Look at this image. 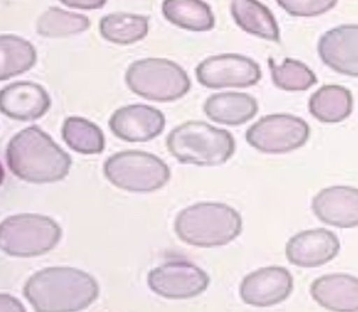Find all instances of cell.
<instances>
[{"label": "cell", "instance_id": "6da1fadb", "mask_svg": "<svg viewBox=\"0 0 358 312\" xmlns=\"http://www.w3.org/2000/svg\"><path fill=\"white\" fill-rule=\"evenodd\" d=\"M99 293L93 276L71 267L45 268L24 287V297L38 312L80 311L96 301Z\"/></svg>", "mask_w": 358, "mask_h": 312}, {"label": "cell", "instance_id": "7a4b0ae2", "mask_svg": "<svg viewBox=\"0 0 358 312\" xmlns=\"http://www.w3.org/2000/svg\"><path fill=\"white\" fill-rule=\"evenodd\" d=\"M10 171L27 183L43 185L63 180L72 165L71 157L38 126L17 132L6 150Z\"/></svg>", "mask_w": 358, "mask_h": 312}, {"label": "cell", "instance_id": "3957f363", "mask_svg": "<svg viewBox=\"0 0 358 312\" xmlns=\"http://www.w3.org/2000/svg\"><path fill=\"white\" fill-rule=\"evenodd\" d=\"M175 231L182 241L192 247H221L241 234V215L227 204L200 202L177 215Z\"/></svg>", "mask_w": 358, "mask_h": 312}, {"label": "cell", "instance_id": "277c9868", "mask_svg": "<svg viewBox=\"0 0 358 312\" xmlns=\"http://www.w3.org/2000/svg\"><path fill=\"white\" fill-rule=\"evenodd\" d=\"M167 148L180 163L198 166L224 164L235 153L236 143L229 130L202 121H189L169 132Z\"/></svg>", "mask_w": 358, "mask_h": 312}, {"label": "cell", "instance_id": "5b68a950", "mask_svg": "<svg viewBox=\"0 0 358 312\" xmlns=\"http://www.w3.org/2000/svg\"><path fill=\"white\" fill-rule=\"evenodd\" d=\"M128 88L136 96L155 102H173L183 98L192 87L185 70L166 59H138L125 74Z\"/></svg>", "mask_w": 358, "mask_h": 312}, {"label": "cell", "instance_id": "8992f818", "mask_svg": "<svg viewBox=\"0 0 358 312\" xmlns=\"http://www.w3.org/2000/svg\"><path fill=\"white\" fill-rule=\"evenodd\" d=\"M63 231L45 215L24 213L8 217L0 226V248L14 257H35L52 251Z\"/></svg>", "mask_w": 358, "mask_h": 312}, {"label": "cell", "instance_id": "52a82bcc", "mask_svg": "<svg viewBox=\"0 0 358 312\" xmlns=\"http://www.w3.org/2000/svg\"><path fill=\"white\" fill-rule=\"evenodd\" d=\"M104 175L119 189L151 193L162 189L171 173L169 165L156 155L129 150L109 157L104 163Z\"/></svg>", "mask_w": 358, "mask_h": 312}, {"label": "cell", "instance_id": "ba28073f", "mask_svg": "<svg viewBox=\"0 0 358 312\" xmlns=\"http://www.w3.org/2000/svg\"><path fill=\"white\" fill-rule=\"evenodd\" d=\"M310 137V126L301 118L276 113L262 118L246 132V141L264 154H287L302 148Z\"/></svg>", "mask_w": 358, "mask_h": 312}, {"label": "cell", "instance_id": "9c48e42d", "mask_svg": "<svg viewBox=\"0 0 358 312\" xmlns=\"http://www.w3.org/2000/svg\"><path fill=\"white\" fill-rule=\"evenodd\" d=\"M196 80L210 89L246 88L262 80V69L254 59L236 53L214 55L196 68Z\"/></svg>", "mask_w": 358, "mask_h": 312}, {"label": "cell", "instance_id": "30bf717a", "mask_svg": "<svg viewBox=\"0 0 358 312\" xmlns=\"http://www.w3.org/2000/svg\"><path fill=\"white\" fill-rule=\"evenodd\" d=\"M210 276L186 260H171L149 272L147 283L151 291L169 299L198 297L208 289Z\"/></svg>", "mask_w": 358, "mask_h": 312}, {"label": "cell", "instance_id": "8fae6325", "mask_svg": "<svg viewBox=\"0 0 358 312\" xmlns=\"http://www.w3.org/2000/svg\"><path fill=\"white\" fill-rule=\"evenodd\" d=\"M293 289L294 278L289 270L283 267H266L243 278L240 297L248 305L270 307L285 301Z\"/></svg>", "mask_w": 358, "mask_h": 312}, {"label": "cell", "instance_id": "7c38bea8", "mask_svg": "<svg viewBox=\"0 0 358 312\" xmlns=\"http://www.w3.org/2000/svg\"><path fill=\"white\" fill-rule=\"evenodd\" d=\"M166 120L162 111L144 104L128 105L115 111L109 127L126 142H148L162 134Z\"/></svg>", "mask_w": 358, "mask_h": 312}, {"label": "cell", "instance_id": "4fadbf2b", "mask_svg": "<svg viewBox=\"0 0 358 312\" xmlns=\"http://www.w3.org/2000/svg\"><path fill=\"white\" fill-rule=\"evenodd\" d=\"M318 55L324 65L343 76L358 78V24H341L320 36Z\"/></svg>", "mask_w": 358, "mask_h": 312}, {"label": "cell", "instance_id": "5bb4252c", "mask_svg": "<svg viewBox=\"0 0 358 312\" xmlns=\"http://www.w3.org/2000/svg\"><path fill=\"white\" fill-rule=\"evenodd\" d=\"M341 251L338 237L326 229L302 231L287 241L285 255L292 264L316 268L334 260Z\"/></svg>", "mask_w": 358, "mask_h": 312}, {"label": "cell", "instance_id": "9a60e30c", "mask_svg": "<svg viewBox=\"0 0 358 312\" xmlns=\"http://www.w3.org/2000/svg\"><path fill=\"white\" fill-rule=\"evenodd\" d=\"M51 107L47 90L36 83L22 80L8 85L0 92V109L17 121L41 119Z\"/></svg>", "mask_w": 358, "mask_h": 312}, {"label": "cell", "instance_id": "2e32d148", "mask_svg": "<svg viewBox=\"0 0 358 312\" xmlns=\"http://www.w3.org/2000/svg\"><path fill=\"white\" fill-rule=\"evenodd\" d=\"M314 214L329 226L341 229L358 227V189L334 185L320 191L312 202Z\"/></svg>", "mask_w": 358, "mask_h": 312}, {"label": "cell", "instance_id": "e0dca14e", "mask_svg": "<svg viewBox=\"0 0 358 312\" xmlns=\"http://www.w3.org/2000/svg\"><path fill=\"white\" fill-rule=\"evenodd\" d=\"M313 299L332 311H358V278L349 274H327L311 286Z\"/></svg>", "mask_w": 358, "mask_h": 312}, {"label": "cell", "instance_id": "ac0fdd59", "mask_svg": "<svg viewBox=\"0 0 358 312\" xmlns=\"http://www.w3.org/2000/svg\"><path fill=\"white\" fill-rule=\"evenodd\" d=\"M208 119L222 125L239 126L250 121L259 111L254 97L243 92L212 94L203 105Z\"/></svg>", "mask_w": 358, "mask_h": 312}, {"label": "cell", "instance_id": "d6986e66", "mask_svg": "<svg viewBox=\"0 0 358 312\" xmlns=\"http://www.w3.org/2000/svg\"><path fill=\"white\" fill-rule=\"evenodd\" d=\"M231 13L244 32L266 41H280V30L274 14L259 0H231Z\"/></svg>", "mask_w": 358, "mask_h": 312}, {"label": "cell", "instance_id": "ffe728a7", "mask_svg": "<svg viewBox=\"0 0 358 312\" xmlns=\"http://www.w3.org/2000/svg\"><path fill=\"white\" fill-rule=\"evenodd\" d=\"M162 13L171 24L192 32H208L216 24L212 9L203 0H164Z\"/></svg>", "mask_w": 358, "mask_h": 312}, {"label": "cell", "instance_id": "44dd1931", "mask_svg": "<svg viewBox=\"0 0 358 312\" xmlns=\"http://www.w3.org/2000/svg\"><path fill=\"white\" fill-rule=\"evenodd\" d=\"M353 111V96L349 89L338 85H324L312 94L309 111L318 121L339 123Z\"/></svg>", "mask_w": 358, "mask_h": 312}, {"label": "cell", "instance_id": "7402d4cb", "mask_svg": "<svg viewBox=\"0 0 358 312\" xmlns=\"http://www.w3.org/2000/svg\"><path fill=\"white\" fill-rule=\"evenodd\" d=\"M36 61L32 43L16 35L0 36V80H7L29 71Z\"/></svg>", "mask_w": 358, "mask_h": 312}, {"label": "cell", "instance_id": "603a6c76", "mask_svg": "<svg viewBox=\"0 0 358 312\" xmlns=\"http://www.w3.org/2000/svg\"><path fill=\"white\" fill-rule=\"evenodd\" d=\"M149 31V18L138 14H108L99 22L101 37L117 45H131L142 41Z\"/></svg>", "mask_w": 358, "mask_h": 312}, {"label": "cell", "instance_id": "cb8c5ba5", "mask_svg": "<svg viewBox=\"0 0 358 312\" xmlns=\"http://www.w3.org/2000/svg\"><path fill=\"white\" fill-rule=\"evenodd\" d=\"M62 136L74 152L96 155L105 150V136L96 124L80 117H69L64 122Z\"/></svg>", "mask_w": 358, "mask_h": 312}, {"label": "cell", "instance_id": "d4e9b609", "mask_svg": "<svg viewBox=\"0 0 358 312\" xmlns=\"http://www.w3.org/2000/svg\"><path fill=\"white\" fill-rule=\"evenodd\" d=\"M91 27L86 15L50 8L38 18L36 32L47 38H63L85 32Z\"/></svg>", "mask_w": 358, "mask_h": 312}, {"label": "cell", "instance_id": "484cf974", "mask_svg": "<svg viewBox=\"0 0 358 312\" xmlns=\"http://www.w3.org/2000/svg\"><path fill=\"white\" fill-rule=\"evenodd\" d=\"M268 67L275 86L285 92H306L317 84L316 74L302 62L285 59L277 65L273 57H268Z\"/></svg>", "mask_w": 358, "mask_h": 312}, {"label": "cell", "instance_id": "4316f807", "mask_svg": "<svg viewBox=\"0 0 358 312\" xmlns=\"http://www.w3.org/2000/svg\"><path fill=\"white\" fill-rule=\"evenodd\" d=\"M279 7L295 17H316L331 11L338 0H276Z\"/></svg>", "mask_w": 358, "mask_h": 312}, {"label": "cell", "instance_id": "83f0119b", "mask_svg": "<svg viewBox=\"0 0 358 312\" xmlns=\"http://www.w3.org/2000/svg\"><path fill=\"white\" fill-rule=\"evenodd\" d=\"M108 0H59V3L72 9L99 10L106 5Z\"/></svg>", "mask_w": 358, "mask_h": 312}]
</instances>
